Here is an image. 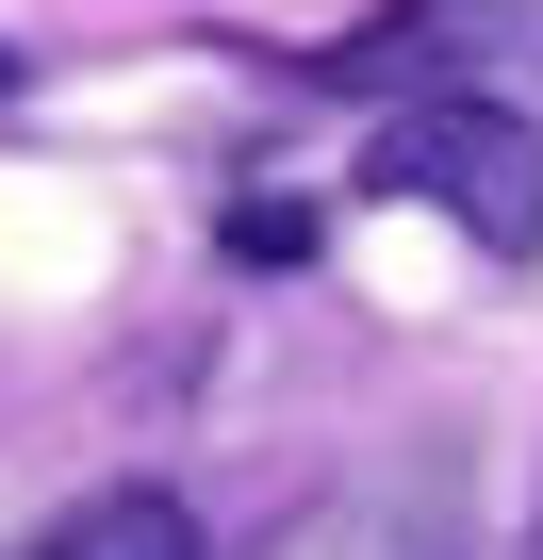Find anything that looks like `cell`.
Wrapping results in <instances>:
<instances>
[{
    "mask_svg": "<svg viewBox=\"0 0 543 560\" xmlns=\"http://www.w3.org/2000/svg\"><path fill=\"white\" fill-rule=\"evenodd\" d=\"M363 182H379V198L461 214L494 264H527V247H543V132H527L510 100H412V116H379Z\"/></svg>",
    "mask_w": 543,
    "mask_h": 560,
    "instance_id": "cell-1",
    "label": "cell"
},
{
    "mask_svg": "<svg viewBox=\"0 0 543 560\" xmlns=\"http://www.w3.org/2000/svg\"><path fill=\"white\" fill-rule=\"evenodd\" d=\"M510 560H543V511H527V544H510Z\"/></svg>",
    "mask_w": 543,
    "mask_h": 560,
    "instance_id": "cell-3",
    "label": "cell"
},
{
    "mask_svg": "<svg viewBox=\"0 0 543 560\" xmlns=\"http://www.w3.org/2000/svg\"><path fill=\"white\" fill-rule=\"evenodd\" d=\"M17 560H198V511H181V494H149V478H116V494H67Z\"/></svg>",
    "mask_w": 543,
    "mask_h": 560,
    "instance_id": "cell-2",
    "label": "cell"
}]
</instances>
